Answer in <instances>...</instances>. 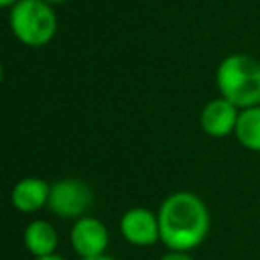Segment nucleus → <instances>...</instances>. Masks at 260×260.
I'll return each instance as SVG.
<instances>
[{"label": "nucleus", "mask_w": 260, "mask_h": 260, "mask_svg": "<svg viewBox=\"0 0 260 260\" xmlns=\"http://www.w3.org/2000/svg\"><path fill=\"white\" fill-rule=\"evenodd\" d=\"M93 193L87 183L79 179H61L51 185L47 207L63 219H79L89 209Z\"/></svg>", "instance_id": "nucleus-4"}, {"label": "nucleus", "mask_w": 260, "mask_h": 260, "mask_svg": "<svg viewBox=\"0 0 260 260\" xmlns=\"http://www.w3.org/2000/svg\"><path fill=\"white\" fill-rule=\"evenodd\" d=\"M45 2H49V4H59V2H67V0H45Z\"/></svg>", "instance_id": "nucleus-15"}, {"label": "nucleus", "mask_w": 260, "mask_h": 260, "mask_svg": "<svg viewBox=\"0 0 260 260\" xmlns=\"http://www.w3.org/2000/svg\"><path fill=\"white\" fill-rule=\"evenodd\" d=\"M32 260H65V258L59 256V254H49V256H39V258H32Z\"/></svg>", "instance_id": "nucleus-12"}, {"label": "nucleus", "mask_w": 260, "mask_h": 260, "mask_svg": "<svg viewBox=\"0 0 260 260\" xmlns=\"http://www.w3.org/2000/svg\"><path fill=\"white\" fill-rule=\"evenodd\" d=\"M160 242L171 252H189L197 248L209 232V209L201 197L191 191L169 195L158 207Z\"/></svg>", "instance_id": "nucleus-1"}, {"label": "nucleus", "mask_w": 260, "mask_h": 260, "mask_svg": "<svg viewBox=\"0 0 260 260\" xmlns=\"http://www.w3.org/2000/svg\"><path fill=\"white\" fill-rule=\"evenodd\" d=\"M69 240H71L73 252L79 258L102 256L108 248V228L98 217L83 215V217L75 219Z\"/></svg>", "instance_id": "nucleus-5"}, {"label": "nucleus", "mask_w": 260, "mask_h": 260, "mask_svg": "<svg viewBox=\"0 0 260 260\" xmlns=\"http://www.w3.org/2000/svg\"><path fill=\"white\" fill-rule=\"evenodd\" d=\"M158 260H195V258L189 256L187 252H167V254H162Z\"/></svg>", "instance_id": "nucleus-11"}, {"label": "nucleus", "mask_w": 260, "mask_h": 260, "mask_svg": "<svg viewBox=\"0 0 260 260\" xmlns=\"http://www.w3.org/2000/svg\"><path fill=\"white\" fill-rule=\"evenodd\" d=\"M12 35L26 47H45L57 32V14L45 0H20L10 8Z\"/></svg>", "instance_id": "nucleus-3"}, {"label": "nucleus", "mask_w": 260, "mask_h": 260, "mask_svg": "<svg viewBox=\"0 0 260 260\" xmlns=\"http://www.w3.org/2000/svg\"><path fill=\"white\" fill-rule=\"evenodd\" d=\"M16 2H20V0H0V6L2 8H12Z\"/></svg>", "instance_id": "nucleus-13"}, {"label": "nucleus", "mask_w": 260, "mask_h": 260, "mask_svg": "<svg viewBox=\"0 0 260 260\" xmlns=\"http://www.w3.org/2000/svg\"><path fill=\"white\" fill-rule=\"evenodd\" d=\"M120 234L134 246H152L160 242L158 215L144 207H132L120 219Z\"/></svg>", "instance_id": "nucleus-6"}, {"label": "nucleus", "mask_w": 260, "mask_h": 260, "mask_svg": "<svg viewBox=\"0 0 260 260\" xmlns=\"http://www.w3.org/2000/svg\"><path fill=\"white\" fill-rule=\"evenodd\" d=\"M22 240H24L26 250L32 254V258L55 254L57 244H59L55 228L45 219H32L30 223H26Z\"/></svg>", "instance_id": "nucleus-9"}, {"label": "nucleus", "mask_w": 260, "mask_h": 260, "mask_svg": "<svg viewBox=\"0 0 260 260\" xmlns=\"http://www.w3.org/2000/svg\"><path fill=\"white\" fill-rule=\"evenodd\" d=\"M49 193H51V185L45 179L26 177L12 187L10 201L18 211L32 213V211H39L41 207H45L49 203Z\"/></svg>", "instance_id": "nucleus-8"}, {"label": "nucleus", "mask_w": 260, "mask_h": 260, "mask_svg": "<svg viewBox=\"0 0 260 260\" xmlns=\"http://www.w3.org/2000/svg\"><path fill=\"white\" fill-rule=\"evenodd\" d=\"M234 134L244 148L260 152V106L240 110Z\"/></svg>", "instance_id": "nucleus-10"}, {"label": "nucleus", "mask_w": 260, "mask_h": 260, "mask_svg": "<svg viewBox=\"0 0 260 260\" xmlns=\"http://www.w3.org/2000/svg\"><path fill=\"white\" fill-rule=\"evenodd\" d=\"M238 116H240L238 106H234L232 102H228L225 98L219 95V98H215L203 106L199 122H201V128L207 136L223 138V136L236 132Z\"/></svg>", "instance_id": "nucleus-7"}, {"label": "nucleus", "mask_w": 260, "mask_h": 260, "mask_svg": "<svg viewBox=\"0 0 260 260\" xmlns=\"http://www.w3.org/2000/svg\"><path fill=\"white\" fill-rule=\"evenodd\" d=\"M215 83L219 95L232 102L234 106L246 110L260 106V61L234 53L221 59L215 71Z\"/></svg>", "instance_id": "nucleus-2"}, {"label": "nucleus", "mask_w": 260, "mask_h": 260, "mask_svg": "<svg viewBox=\"0 0 260 260\" xmlns=\"http://www.w3.org/2000/svg\"><path fill=\"white\" fill-rule=\"evenodd\" d=\"M79 260H116V258H112V256H106V254H102V256H93V258H79Z\"/></svg>", "instance_id": "nucleus-14"}]
</instances>
